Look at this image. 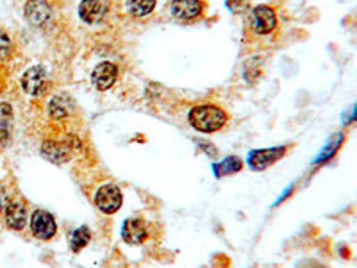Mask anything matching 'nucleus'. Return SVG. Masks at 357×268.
Listing matches in <instances>:
<instances>
[{
	"mask_svg": "<svg viewBox=\"0 0 357 268\" xmlns=\"http://www.w3.org/2000/svg\"><path fill=\"white\" fill-rule=\"evenodd\" d=\"M188 120L200 133H215L227 124V113L215 104H200L190 111Z\"/></svg>",
	"mask_w": 357,
	"mask_h": 268,
	"instance_id": "obj_1",
	"label": "nucleus"
},
{
	"mask_svg": "<svg viewBox=\"0 0 357 268\" xmlns=\"http://www.w3.org/2000/svg\"><path fill=\"white\" fill-rule=\"evenodd\" d=\"M250 27L252 31L259 36H266L275 29L277 25V13L270 6H257L250 13Z\"/></svg>",
	"mask_w": 357,
	"mask_h": 268,
	"instance_id": "obj_2",
	"label": "nucleus"
},
{
	"mask_svg": "<svg viewBox=\"0 0 357 268\" xmlns=\"http://www.w3.org/2000/svg\"><path fill=\"white\" fill-rule=\"evenodd\" d=\"M25 18L34 27H47L52 22L54 11L47 0H27V4H25Z\"/></svg>",
	"mask_w": 357,
	"mask_h": 268,
	"instance_id": "obj_3",
	"label": "nucleus"
},
{
	"mask_svg": "<svg viewBox=\"0 0 357 268\" xmlns=\"http://www.w3.org/2000/svg\"><path fill=\"white\" fill-rule=\"evenodd\" d=\"M95 204H97V207L102 213L113 215L122 206V191L118 190L116 186H113V184H106V186H102L97 191Z\"/></svg>",
	"mask_w": 357,
	"mask_h": 268,
	"instance_id": "obj_4",
	"label": "nucleus"
},
{
	"mask_svg": "<svg viewBox=\"0 0 357 268\" xmlns=\"http://www.w3.org/2000/svg\"><path fill=\"white\" fill-rule=\"evenodd\" d=\"M20 84L27 95L38 97V95L43 94L45 88H47V73H45L43 66H31L29 70H25Z\"/></svg>",
	"mask_w": 357,
	"mask_h": 268,
	"instance_id": "obj_5",
	"label": "nucleus"
},
{
	"mask_svg": "<svg viewBox=\"0 0 357 268\" xmlns=\"http://www.w3.org/2000/svg\"><path fill=\"white\" fill-rule=\"evenodd\" d=\"M288 152V147H272V149H261V151H252L248 154V165L254 170H264L266 167L284 158Z\"/></svg>",
	"mask_w": 357,
	"mask_h": 268,
	"instance_id": "obj_6",
	"label": "nucleus"
},
{
	"mask_svg": "<svg viewBox=\"0 0 357 268\" xmlns=\"http://www.w3.org/2000/svg\"><path fill=\"white\" fill-rule=\"evenodd\" d=\"M31 231L40 240H50L57 231L56 220L49 211L38 209V211L33 213V218H31Z\"/></svg>",
	"mask_w": 357,
	"mask_h": 268,
	"instance_id": "obj_7",
	"label": "nucleus"
},
{
	"mask_svg": "<svg viewBox=\"0 0 357 268\" xmlns=\"http://www.w3.org/2000/svg\"><path fill=\"white\" fill-rule=\"evenodd\" d=\"M170 9L177 20L191 22L202 17L204 2L202 0H172Z\"/></svg>",
	"mask_w": 357,
	"mask_h": 268,
	"instance_id": "obj_8",
	"label": "nucleus"
},
{
	"mask_svg": "<svg viewBox=\"0 0 357 268\" xmlns=\"http://www.w3.org/2000/svg\"><path fill=\"white\" fill-rule=\"evenodd\" d=\"M6 225L13 231H22L27 223V206L20 200H11L4 209Z\"/></svg>",
	"mask_w": 357,
	"mask_h": 268,
	"instance_id": "obj_9",
	"label": "nucleus"
},
{
	"mask_svg": "<svg viewBox=\"0 0 357 268\" xmlns=\"http://www.w3.org/2000/svg\"><path fill=\"white\" fill-rule=\"evenodd\" d=\"M116 77H118L116 65L109 61L100 63V65L93 70V73H91V81H93L95 88L100 89V91L109 89L111 86L114 84V81H116Z\"/></svg>",
	"mask_w": 357,
	"mask_h": 268,
	"instance_id": "obj_10",
	"label": "nucleus"
},
{
	"mask_svg": "<svg viewBox=\"0 0 357 268\" xmlns=\"http://www.w3.org/2000/svg\"><path fill=\"white\" fill-rule=\"evenodd\" d=\"M106 15V4L104 0H82L79 6V17L86 24H98Z\"/></svg>",
	"mask_w": 357,
	"mask_h": 268,
	"instance_id": "obj_11",
	"label": "nucleus"
},
{
	"mask_svg": "<svg viewBox=\"0 0 357 268\" xmlns=\"http://www.w3.org/2000/svg\"><path fill=\"white\" fill-rule=\"evenodd\" d=\"M122 236L127 244H132V245L145 241L146 228H145V223H143V220L139 218L126 220V223H123V228H122Z\"/></svg>",
	"mask_w": 357,
	"mask_h": 268,
	"instance_id": "obj_12",
	"label": "nucleus"
},
{
	"mask_svg": "<svg viewBox=\"0 0 357 268\" xmlns=\"http://www.w3.org/2000/svg\"><path fill=\"white\" fill-rule=\"evenodd\" d=\"M41 154L52 163H65L70 158L68 147L59 142H45L41 145Z\"/></svg>",
	"mask_w": 357,
	"mask_h": 268,
	"instance_id": "obj_13",
	"label": "nucleus"
},
{
	"mask_svg": "<svg viewBox=\"0 0 357 268\" xmlns=\"http://www.w3.org/2000/svg\"><path fill=\"white\" fill-rule=\"evenodd\" d=\"M343 143H345V134H336V136H334L333 140H329L327 145L321 149V152L317 156V159H314V165H325V163H329L331 159L337 154V151H340L341 147H343Z\"/></svg>",
	"mask_w": 357,
	"mask_h": 268,
	"instance_id": "obj_14",
	"label": "nucleus"
},
{
	"mask_svg": "<svg viewBox=\"0 0 357 268\" xmlns=\"http://www.w3.org/2000/svg\"><path fill=\"white\" fill-rule=\"evenodd\" d=\"M241 170V161L234 156L231 158L223 159L222 163H216L215 167H213V172H215L216 177H225V175L236 174V172Z\"/></svg>",
	"mask_w": 357,
	"mask_h": 268,
	"instance_id": "obj_15",
	"label": "nucleus"
},
{
	"mask_svg": "<svg viewBox=\"0 0 357 268\" xmlns=\"http://www.w3.org/2000/svg\"><path fill=\"white\" fill-rule=\"evenodd\" d=\"M49 114L54 120H61L68 114V100L63 95H56L49 102Z\"/></svg>",
	"mask_w": 357,
	"mask_h": 268,
	"instance_id": "obj_16",
	"label": "nucleus"
},
{
	"mask_svg": "<svg viewBox=\"0 0 357 268\" xmlns=\"http://www.w3.org/2000/svg\"><path fill=\"white\" fill-rule=\"evenodd\" d=\"M129 11L134 17H146L155 8V0H127Z\"/></svg>",
	"mask_w": 357,
	"mask_h": 268,
	"instance_id": "obj_17",
	"label": "nucleus"
},
{
	"mask_svg": "<svg viewBox=\"0 0 357 268\" xmlns=\"http://www.w3.org/2000/svg\"><path fill=\"white\" fill-rule=\"evenodd\" d=\"M89 240H91V232H89L88 228H79L77 231L73 232L72 234V241H70V245H72V251L73 252H79L81 248H84L86 245L89 244Z\"/></svg>",
	"mask_w": 357,
	"mask_h": 268,
	"instance_id": "obj_18",
	"label": "nucleus"
},
{
	"mask_svg": "<svg viewBox=\"0 0 357 268\" xmlns=\"http://www.w3.org/2000/svg\"><path fill=\"white\" fill-rule=\"evenodd\" d=\"M13 54V40L4 29H0V61H8Z\"/></svg>",
	"mask_w": 357,
	"mask_h": 268,
	"instance_id": "obj_19",
	"label": "nucleus"
},
{
	"mask_svg": "<svg viewBox=\"0 0 357 268\" xmlns=\"http://www.w3.org/2000/svg\"><path fill=\"white\" fill-rule=\"evenodd\" d=\"M9 202H11V200H9L8 190H6V188H0V211H4Z\"/></svg>",
	"mask_w": 357,
	"mask_h": 268,
	"instance_id": "obj_20",
	"label": "nucleus"
},
{
	"mask_svg": "<svg viewBox=\"0 0 357 268\" xmlns=\"http://www.w3.org/2000/svg\"><path fill=\"white\" fill-rule=\"evenodd\" d=\"M345 124H347V126H357V100H356V104L352 106V110H350V113H349V117H347Z\"/></svg>",
	"mask_w": 357,
	"mask_h": 268,
	"instance_id": "obj_21",
	"label": "nucleus"
},
{
	"mask_svg": "<svg viewBox=\"0 0 357 268\" xmlns=\"http://www.w3.org/2000/svg\"><path fill=\"white\" fill-rule=\"evenodd\" d=\"M245 2H247V0H236V2L229 4V8H231V9H243L245 8Z\"/></svg>",
	"mask_w": 357,
	"mask_h": 268,
	"instance_id": "obj_22",
	"label": "nucleus"
}]
</instances>
